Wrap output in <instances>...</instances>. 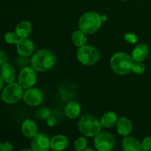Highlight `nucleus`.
Masks as SVG:
<instances>
[{"mask_svg":"<svg viewBox=\"0 0 151 151\" xmlns=\"http://www.w3.org/2000/svg\"><path fill=\"white\" fill-rule=\"evenodd\" d=\"M44 100V94L40 88L32 87L24 91L23 100L24 103L31 107L41 105Z\"/></svg>","mask_w":151,"mask_h":151,"instance_id":"nucleus-9","label":"nucleus"},{"mask_svg":"<svg viewBox=\"0 0 151 151\" xmlns=\"http://www.w3.org/2000/svg\"><path fill=\"white\" fill-rule=\"evenodd\" d=\"M146 70V66L143 63V62L139 61H134L132 66V69L131 72H134L136 75H142L145 72Z\"/></svg>","mask_w":151,"mask_h":151,"instance_id":"nucleus-24","label":"nucleus"},{"mask_svg":"<svg viewBox=\"0 0 151 151\" xmlns=\"http://www.w3.org/2000/svg\"><path fill=\"white\" fill-rule=\"evenodd\" d=\"M75 151H83L88 148V141L85 137H80L74 142Z\"/></svg>","mask_w":151,"mask_h":151,"instance_id":"nucleus-23","label":"nucleus"},{"mask_svg":"<svg viewBox=\"0 0 151 151\" xmlns=\"http://www.w3.org/2000/svg\"><path fill=\"white\" fill-rule=\"evenodd\" d=\"M35 50L34 43L30 38H21L16 44V51L19 56L24 58H29L32 55Z\"/></svg>","mask_w":151,"mask_h":151,"instance_id":"nucleus-11","label":"nucleus"},{"mask_svg":"<svg viewBox=\"0 0 151 151\" xmlns=\"http://www.w3.org/2000/svg\"><path fill=\"white\" fill-rule=\"evenodd\" d=\"M121 145L124 151H142L141 142L135 137L131 136L124 137Z\"/></svg>","mask_w":151,"mask_h":151,"instance_id":"nucleus-17","label":"nucleus"},{"mask_svg":"<svg viewBox=\"0 0 151 151\" xmlns=\"http://www.w3.org/2000/svg\"><path fill=\"white\" fill-rule=\"evenodd\" d=\"M118 134L122 137H128L132 132L133 125L131 119L127 116H121L119 118L116 125Z\"/></svg>","mask_w":151,"mask_h":151,"instance_id":"nucleus-14","label":"nucleus"},{"mask_svg":"<svg viewBox=\"0 0 151 151\" xmlns=\"http://www.w3.org/2000/svg\"><path fill=\"white\" fill-rule=\"evenodd\" d=\"M76 55L78 61L84 66H93L100 58V52L98 49L88 44L78 48Z\"/></svg>","mask_w":151,"mask_h":151,"instance_id":"nucleus-5","label":"nucleus"},{"mask_svg":"<svg viewBox=\"0 0 151 151\" xmlns=\"http://www.w3.org/2000/svg\"><path fill=\"white\" fill-rule=\"evenodd\" d=\"M149 54V47L146 44L141 43L136 46L133 50L131 55L134 61L143 62Z\"/></svg>","mask_w":151,"mask_h":151,"instance_id":"nucleus-16","label":"nucleus"},{"mask_svg":"<svg viewBox=\"0 0 151 151\" xmlns=\"http://www.w3.org/2000/svg\"><path fill=\"white\" fill-rule=\"evenodd\" d=\"M71 39H72L74 45L78 47V48L86 45L87 42H88L87 34H86L85 32H83L80 29L72 32Z\"/></svg>","mask_w":151,"mask_h":151,"instance_id":"nucleus-21","label":"nucleus"},{"mask_svg":"<svg viewBox=\"0 0 151 151\" xmlns=\"http://www.w3.org/2000/svg\"><path fill=\"white\" fill-rule=\"evenodd\" d=\"M142 150V151L151 150V137H146L143 139L141 142Z\"/></svg>","mask_w":151,"mask_h":151,"instance_id":"nucleus-27","label":"nucleus"},{"mask_svg":"<svg viewBox=\"0 0 151 151\" xmlns=\"http://www.w3.org/2000/svg\"><path fill=\"white\" fill-rule=\"evenodd\" d=\"M69 139L63 134H57L50 139V149L53 151H63L69 146Z\"/></svg>","mask_w":151,"mask_h":151,"instance_id":"nucleus-12","label":"nucleus"},{"mask_svg":"<svg viewBox=\"0 0 151 151\" xmlns=\"http://www.w3.org/2000/svg\"><path fill=\"white\" fill-rule=\"evenodd\" d=\"M13 148L14 147H13V144L9 142H4L1 143V151H13Z\"/></svg>","mask_w":151,"mask_h":151,"instance_id":"nucleus-28","label":"nucleus"},{"mask_svg":"<svg viewBox=\"0 0 151 151\" xmlns=\"http://www.w3.org/2000/svg\"><path fill=\"white\" fill-rule=\"evenodd\" d=\"M21 130L24 137L27 139H32L38 134V125L35 121L31 119H27L23 121Z\"/></svg>","mask_w":151,"mask_h":151,"instance_id":"nucleus-13","label":"nucleus"},{"mask_svg":"<svg viewBox=\"0 0 151 151\" xmlns=\"http://www.w3.org/2000/svg\"><path fill=\"white\" fill-rule=\"evenodd\" d=\"M0 75L4 83H10L14 82L16 78V69L13 65L7 62L0 67Z\"/></svg>","mask_w":151,"mask_h":151,"instance_id":"nucleus-15","label":"nucleus"},{"mask_svg":"<svg viewBox=\"0 0 151 151\" xmlns=\"http://www.w3.org/2000/svg\"><path fill=\"white\" fill-rule=\"evenodd\" d=\"M83 151H97V150H94V149H93V148H86L85 150H83Z\"/></svg>","mask_w":151,"mask_h":151,"instance_id":"nucleus-33","label":"nucleus"},{"mask_svg":"<svg viewBox=\"0 0 151 151\" xmlns=\"http://www.w3.org/2000/svg\"><path fill=\"white\" fill-rule=\"evenodd\" d=\"M8 61V56L2 50H0V67Z\"/></svg>","mask_w":151,"mask_h":151,"instance_id":"nucleus-29","label":"nucleus"},{"mask_svg":"<svg viewBox=\"0 0 151 151\" xmlns=\"http://www.w3.org/2000/svg\"><path fill=\"white\" fill-rule=\"evenodd\" d=\"M1 142H0V151H1Z\"/></svg>","mask_w":151,"mask_h":151,"instance_id":"nucleus-35","label":"nucleus"},{"mask_svg":"<svg viewBox=\"0 0 151 151\" xmlns=\"http://www.w3.org/2000/svg\"><path fill=\"white\" fill-rule=\"evenodd\" d=\"M37 82V72L31 66L21 69L18 75V83L24 90L34 87Z\"/></svg>","mask_w":151,"mask_h":151,"instance_id":"nucleus-8","label":"nucleus"},{"mask_svg":"<svg viewBox=\"0 0 151 151\" xmlns=\"http://www.w3.org/2000/svg\"><path fill=\"white\" fill-rule=\"evenodd\" d=\"M124 39L125 40L126 42L131 44H135L138 41L137 36L133 32H127L124 35Z\"/></svg>","mask_w":151,"mask_h":151,"instance_id":"nucleus-26","label":"nucleus"},{"mask_svg":"<svg viewBox=\"0 0 151 151\" xmlns=\"http://www.w3.org/2000/svg\"><path fill=\"white\" fill-rule=\"evenodd\" d=\"M120 1H128V0H120Z\"/></svg>","mask_w":151,"mask_h":151,"instance_id":"nucleus-36","label":"nucleus"},{"mask_svg":"<svg viewBox=\"0 0 151 151\" xmlns=\"http://www.w3.org/2000/svg\"><path fill=\"white\" fill-rule=\"evenodd\" d=\"M55 63V55L51 50L47 49L35 52L30 59V66L37 72H45L50 70Z\"/></svg>","mask_w":151,"mask_h":151,"instance_id":"nucleus-1","label":"nucleus"},{"mask_svg":"<svg viewBox=\"0 0 151 151\" xmlns=\"http://www.w3.org/2000/svg\"><path fill=\"white\" fill-rule=\"evenodd\" d=\"M19 151H32L31 149H27V148H24V149H22V150H20Z\"/></svg>","mask_w":151,"mask_h":151,"instance_id":"nucleus-34","label":"nucleus"},{"mask_svg":"<svg viewBox=\"0 0 151 151\" xmlns=\"http://www.w3.org/2000/svg\"><path fill=\"white\" fill-rule=\"evenodd\" d=\"M30 147L32 151H50V139L46 134L38 133L31 139Z\"/></svg>","mask_w":151,"mask_h":151,"instance_id":"nucleus-10","label":"nucleus"},{"mask_svg":"<svg viewBox=\"0 0 151 151\" xmlns=\"http://www.w3.org/2000/svg\"><path fill=\"white\" fill-rule=\"evenodd\" d=\"M32 30V26L30 22L23 20L19 22L15 27V32L20 38H28Z\"/></svg>","mask_w":151,"mask_h":151,"instance_id":"nucleus-20","label":"nucleus"},{"mask_svg":"<svg viewBox=\"0 0 151 151\" xmlns=\"http://www.w3.org/2000/svg\"><path fill=\"white\" fill-rule=\"evenodd\" d=\"M23 90L22 87L18 83V82L7 83V85L3 88L1 92V100L9 105L16 104L23 99Z\"/></svg>","mask_w":151,"mask_h":151,"instance_id":"nucleus-6","label":"nucleus"},{"mask_svg":"<svg viewBox=\"0 0 151 151\" xmlns=\"http://www.w3.org/2000/svg\"><path fill=\"white\" fill-rule=\"evenodd\" d=\"M50 116H52L51 110L48 108H41L36 112V117L41 120H47Z\"/></svg>","mask_w":151,"mask_h":151,"instance_id":"nucleus-25","label":"nucleus"},{"mask_svg":"<svg viewBox=\"0 0 151 151\" xmlns=\"http://www.w3.org/2000/svg\"><path fill=\"white\" fill-rule=\"evenodd\" d=\"M4 39L7 44H10V45L16 44H16L19 42L21 38H19V36L16 33L15 31H8L4 34Z\"/></svg>","mask_w":151,"mask_h":151,"instance_id":"nucleus-22","label":"nucleus"},{"mask_svg":"<svg viewBox=\"0 0 151 151\" xmlns=\"http://www.w3.org/2000/svg\"><path fill=\"white\" fill-rule=\"evenodd\" d=\"M116 140L112 134L103 131L94 137V145L97 151H112Z\"/></svg>","mask_w":151,"mask_h":151,"instance_id":"nucleus-7","label":"nucleus"},{"mask_svg":"<svg viewBox=\"0 0 151 151\" xmlns=\"http://www.w3.org/2000/svg\"><path fill=\"white\" fill-rule=\"evenodd\" d=\"M111 69L116 75H126L131 72L134 60L131 55L124 52L114 53L110 59Z\"/></svg>","mask_w":151,"mask_h":151,"instance_id":"nucleus-2","label":"nucleus"},{"mask_svg":"<svg viewBox=\"0 0 151 151\" xmlns=\"http://www.w3.org/2000/svg\"><path fill=\"white\" fill-rule=\"evenodd\" d=\"M103 22L100 15L97 12H86L80 17L78 27L87 35L96 33L102 26Z\"/></svg>","mask_w":151,"mask_h":151,"instance_id":"nucleus-3","label":"nucleus"},{"mask_svg":"<svg viewBox=\"0 0 151 151\" xmlns=\"http://www.w3.org/2000/svg\"><path fill=\"white\" fill-rule=\"evenodd\" d=\"M100 17H101V20L103 23V22H106L108 20V16L106 15H100Z\"/></svg>","mask_w":151,"mask_h":151,"instance_id":"nucleus-31","label":"nucleus"},{"mask_svg":"<svg viewBox=\"0 0 151 151\" xmlns=\"http://www.w3.org/2000/svg\"><path fill=\"white\" fill-rule=\"evenodd\" d=\"M81 106L78 102H69L64 107V114L68 119H75L81 115Z\"/></svg>","mask_w":151,"mask_h":151,"instance_id":"nucleus-18","label":"nucleus"},{"mask_svg":"<svg viewBox=\"0 0 151 151\" xmlns=\"http://www.w3.org/2000/svg\"><path fill=\"white\" fill-rule=\"evenodd\" d=\"M3 83H4V81H3L2 78H1V75H0V91H1V88L3 87Z\"/></svg>","mask_w":151,"mask_h":151,"instance_id":"nucleus-32","label":"nucleus"},{"mask_svg":"<svg viewBox=\"0 0 151 151\" xmlns=\"http://www.w3.org/2000/svg\"><path fill=\"white\" fill-rule=\"evenodd\" d=\"M78 128L83 137L91 138L101 132L102 125L100 120L95 116L91 114H84L78 121Z\"/></svg>","mask_w":151,"mask_h":151,"instance_id":"nucleus-4","label":"nucleus"},{"mask_svg":"<svg viewBox=\"0 0 151 151\" xmlns=\"http://www.w3.org/2000/svg\"><path fill=\"white\" fill-rule=\"evenodd\" d=\"M47 124L49 127H55L57 125V119L55 116H50L47 119Z\"/></svg>","mask_w":151,"mask_h":151,"instance_id":"nucleus-30","label":"nucleus"},{"mask_svg":"<svg viewBox=\"0 0 151 151\" xmlns=\"http://www.w3.org/2000/svg\"><path fill=\"white\" fill-rule=\"evenodd\" d=\"M119 119L117 114L115 112L109 111L103 114V116L100 118V124L102 127L106 128H110L116 125L117 121Z\"/></svg>","mask_w":151,"mask_h":151,"instance_id":"nucleus-19","label":"nucleus"}]
</instances>
